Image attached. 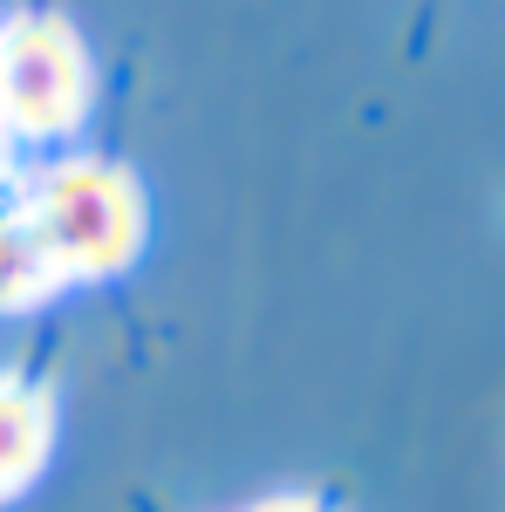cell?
I'll return each mask as SVG.
<instances>
[{
  "label": "cell",
  "mask_w": 505,
  "mask_h": 512,
  "mask_svg": "<svg viewBox=\"0 0 505 512\" xmlns=\"http://www.w3.org/2000/svg\"><path fill=\"white\" fill-rule=\"evenodd\" d=\"M28 226L62 280H103L130 267L144 246V192L117 164H55L35 185Z\"/></svg>",
  "instance_id": "1"
},
{
  "label": "cell",
  "mask_w": 505,
  "mask_h": 512,
  "mask_svg": "<svg viewBox=\"0 0 505 512\" xmlns=\"http://www.w3.org/2000/svg\"><path fill=\"white\" fill-rule=\"evenodd\" d=\"M0 110L21 137H62L89 110V62L69 28H21L0 48Z\"/></svg>",
  "instance_id": "2"
},
{
  "label": "cell",
  "mask_w": 505,
  "mask_h": 512,
  "mask_svg": "<svg viewBox=\"0 0 505 512\" xmlns=\"http://www.w3.org/2000/svg\"><path fill=\"white\" fill-rule=\"evenodd\" d=\"M55 444V403L28 376H0V506L21 499L48 465Z\"/></svg>",
  "instance_id": "3"
},
{
  "label": "cell",
  "mask_w": 505,
  "mask_h": 512,
  "mask_svg": "<svg viewBox=\"0 0 505 512\" xmlns=\"http://www.w3.org/2000/svg\"><path fill=\"white\" fill-rule=\"evenodd\" d=\"M62 274L35 239L28 219H0V308H35L41 294H55Z\"/></svg>",
  "instance_id": "4"
},
{
  "label": "cell",
  "mask_w": 505,
  "mask_h": 512,
  "mask_svg": "<svg viewBox=\"0 0 505 512\" xmlns=\"http://www.w3.org/2000/svg\"><path fill=\"white\" fill-rule=\"evenodd\" d=\"M260 512H328V506H321V499H267Z\"/></svg>",
  "instance_id": "5"
}]
</instances>
